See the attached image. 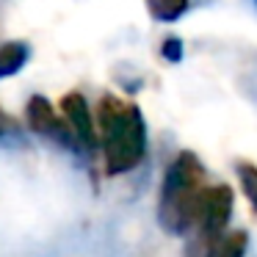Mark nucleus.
I'll use <instances>...</instances> for the list:
<instances>
[{
  "label": "nucleus",
  "mask_w": 257,
  "mask_h": 257,
  "mask_svg": "<svg viewBox=\"0 0 257 257\" xmlns=\"http://www.w3.org/2000/svg\"><path fill=\"white\" fill-rule=\"evenodd\" d=\"M205 166L194 152H180L163 174L158 221L166 232L185 235L194 229L205 196Z\"/></svg>",
  "instance_id": "nucleus-1"
},
{
  "label": "nucleus",
  "mask_w": 257,
  "mask_h": 257,
  "mask_svg": "<svg viewBox=\"0 0 257 257\" xmlns=\"http://www.w3.org/2000/svg\"><path fill=\"white\" fill-rule=\"evenodd\" d=\"M97 119L108 174H124L136 169L147 152V124L141 111L130 102L105 94L97 108Z\"/></svg>",
  "instance_id": "nucleus-2"
},
{
  "label": "nucleus",
  "mask_w": 257,
  "mask_h": 257,
  "mask_svg": "<svg viewBox=\"0 0 257 257\" xmlns=\"http://www.w3.org/2000/svg\"><path fill=\"white\" fill-rule=\"evenodd\" d=\"M232 205L235 196L229 185H207L205 196L199 205V216L194 224V238H191L185 254L188 257H216L218 246L224 240V229H227L229 218H232Z\"/></svg>",
  "instance_id": "nucleus-3"
},
{
  "label": "nucleus",
  "mask_w": 257,
  "mask_h": 257,
  "mask_svg": "<svg viewBox=\"0 0 257 257\" xmlns=\"http://www.w3.org/2000/svg\"><path fill=\"white\" fill-rule=\"evenodd\" d=\"M25 119H28V127L39 136H53V139H58L61 144H69V141L75 139V133L69 130L67 119L61 122L58 113L53 111L50 100L42 97V94H34L28 100V105H25Z\"/></svg>",
  "instance_id": "nucleus-4"
},
{
  "label": "nucleus",
  "mask_w": 257,
  "mask_h": 257,
  "mask_svg": "<svg viewBox=\"0 0 257 257\" xmlns=\"http://www.w3.org/2000/svg\"><path fill=\"white\" fill-rule=\"evenodd\" d=\"M61 113L67 119L69 130L75 133V139L80 141L83 147L94 150L97 147V124L91 119V111H89V102L80 91H69V94L61 97Z\"/></svg>",
  "instance_id": "nucleus-5"
},
{
  "label": "nucleus",
  "mask_w": 257,
  "mask_h": 257,
  "mask_svg": "<svg viewBox=\"0 0 257 257\" xmlns=\"http://www.w3.org/2000/svg\"><path fill=\"white\" fill-rule=\"evenodd\" d=\"M28 58H31L28 42H17V39L3 42V45H0V80L17 75L20 69L28 64Z\"/></svg>",
  "instance_id": "nucleus-6"
},
{
  "label": "nucleus",
  "mask_w": 257,
  "mask_h": 257,
  "mask_svg": "<svg viewBox=\"0 0 257 257\" xmlns=\"http://www.w3.org/2000/svg\"><path fill=\"white\" fill-rule=\"evenodd\" d=\"M188 6L191 0H147V9L158 23H174L188 12Z\"/></svg>",
  "instance_id": "nucleus-7"
},
{
  "label": "nucleus",
  "mask_w": 257,
  "mask_h": 257,
  "mask_svg": "<svg viewBox=\"0 0 257 257\" xmlns=\"http://www.w3.org/2000/svg\"><path fill=\"white\" fill-rule=\"evenodd\" d=\"M238 180H240V188H243L246 199H249L251 210L257 213V166L249 161H240L238 163Z\"/></svg>",
  "instance_id": "nucleus-8"
},
{
  "label": "nucleus",
  "mask_w": 257,
  "mask_h": 257,
  "mask_svg": "<svg viewBox=\"0 0 257 257\" xmlns=\"http://www.w3.org/2000/svg\"><path fill=\"white\" fill-rule=\"evenodd\" d=\"M246 246H249V238H246V232H240V229H238V232L227 235V238L221 240L216 257H243L246 254Z\"/></svg>",
  "instance_id": "nucleus-9"
},
{
  "label": "nucleus",
  "mask_w": 257,
  "mask_h": 257,
  "mask_svg": "<svg viewBox=\"0 0 257 257\" xmlns=\"http://www.w3.org/2000/svg\"><path fill=\"white\" fill-rule=\"evenodd\" d=\"M161 56L166 58V61H172V64L183 61V42H180L177 36H169V39H163V45H161Z\"/></svg>",
  "instance_id": "nucleus-10"
},
{
  "label": "nucleus",
  "mask_w": 257,
  "mask_h": 257,
  "mask_svg": "<svg viewBox=\"0 0 257 257\" xmlns=\"http://www.w3.org/2000/svg\"><path fill=\"white\" fill-rule=\"evenodd\" d=\"M254 3H257V0H254Z\"/></svg>",
  "instance_id": "nucleus-11"
}]
</instances>
